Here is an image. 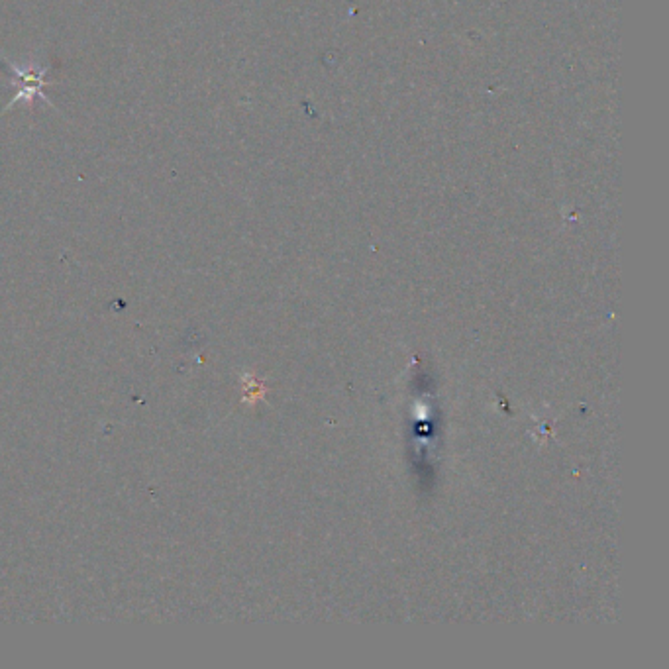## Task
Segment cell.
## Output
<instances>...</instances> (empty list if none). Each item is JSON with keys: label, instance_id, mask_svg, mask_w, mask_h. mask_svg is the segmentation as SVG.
Instances as JSON below:
<instances>
[{"label": "cell", "instance_id": "6da1fadb", "mask_svg": "<svg viewBox=\"0 0 669 669\" xmlns=\"http://www.w3.org/2000/svg\"><path fill=\"white\" fill-rule=\"evenodd\" d=\"M8 69H10L12 75H14L16 95H14V99L10 101V104L6 106V110L12 108L14 104L24 103V101L32 103L36 97H40L44 103L52 104L50 103V99L44 95V87L50 85V81H46V75H48V71H50L48 67H44V69H40V71L24 73V71L18 69L16 65L8 63Z\"/></svg>", "mask_w": 669, "mask_h": 669}]
</instances>
